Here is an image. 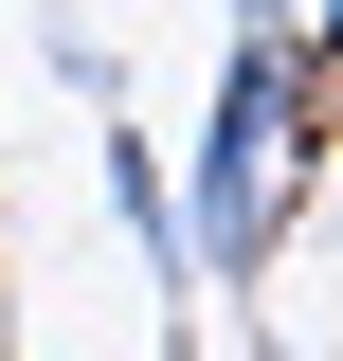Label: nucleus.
Listing matches in <instances>:
<instances>
[{"label": "nucleus", "mask_w": 343, "mask_h": 361, "mask_svg": "<svg viewBox=\"0 0 343 361\" xmlns=\"http://www.w3.org/2000/svg\"><path fill=\"white\" fill-rule=\"evenodd\" d=\"M307 145H325L307 37H235L217 54V109H199V180L163 199V235H181L199 289H253L271 271V235H289V199H307Z\"/></svg>", "instance_id": "obj_1"}, {"label": "nucleus", "mask_w": 343, "mask_h": 361, "mask_svg": "<svg viewBox=\"0 0 343 361\" xmlns=\"http://www.w3.org/2000/svg\"><path fill=\"white\" fill-rule=\"evenodd\" d=\"M289 361H307V343H289Z\"/></svg>", "instance_id": "obj_2"}]
</instances>
